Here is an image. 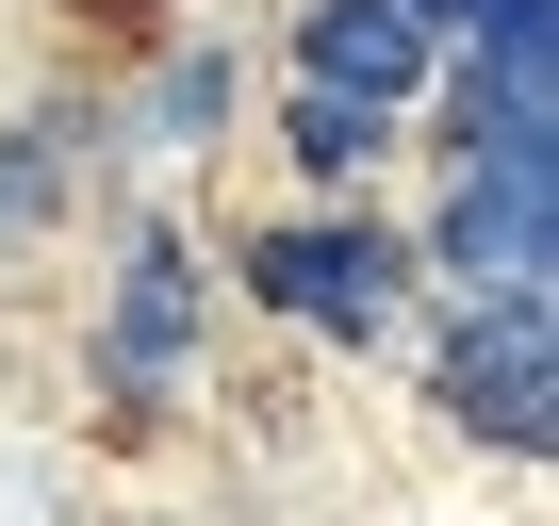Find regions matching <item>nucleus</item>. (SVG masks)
I'll return each instance as SVG.
<instances>
[{"mask_svg":"<svg viewBox=\"0 0 559 526\" xmlns=\"http://www.w3.org/2000/svg\"><path fill=\"white\" fill-rule=\"evenodd\" d=\"M181 313H198V263H181V247L148 230V247H132V297H116V379H165Z\"/></svg>","mask_w":559,"mask_h":526,"instance_id":"obj_5","label":"nucleus"},{"mask_svg":"<svg viewBox=\"0 0 559 526\" xmlns=\"http://www.w3.org/2000/svg\"><path fill=\"white\" fill-rule=\"evenodd\" d=\"M444 411L493 428V444H543L559 428V362H543V297H477L461 346H444Z\"/></svg>","mask_w":559,"mask_h":526,"instance_id":"obj_3","label":"nucleus"},{"mask_svg":"<svg viewBox=\"0 0 559 526\" xmlns=\"http://www.w3.org/2000/svg\"><path fill=\"white\" fill-rule=\"evenodd\" d=\"M247 280L297 313V330H346V346H362V330L395 313V280H412V263H395V230H362V214L330 230V214H313V230H263V247H247Z\"/></svg>","mask_w":559,"mask_h":526,"instance_id":"obj_1","label":"nucleus"},{"mask_svg":"<svg viewBox=\"0 0 559 526\" xmlns=\"http://www.w3.org/2000/svg\"><path fill=\"white\" fill-rule=\"evenodd\" d=\"M444 263L477 297H543V263H559V165H461L444 181Z\"/></svg>","mask_w":559,"mask_h":526,"instance_id":"obj_2","label":"nucleus"},{"mask_svg":"<svg viewBox=\"0 0 559 526\" xmlns=\"http://www.w3.org/2000/svg\"><path fill=\"white\" fill-rule=\"evenodd\" d=\"M297 165H313V181L379 165V116H346V99H297Z\"/></svg>","mask_w":559,"mask_h":526,"instance_id":"obj_6","label":"nucleus"},{"mask_svg":"<svg viewBox=\"0 0 559 526\" xmlns=\"http://www.w3.org/2000/svg\"><path fill=\"white\" fill-rule=\"evenodd\" d=\"M395 17H412V34H477V50H493V34H543L559 0H395Z\"/></svg>","mask_w":559,"mask_h":526,"instance_id":"obj_7","label":"nucleus"},{"mask_svg":"<svg viewBox=\"0 0 559 526\" xmlns=\"http://www.w3.org/2000/svg\"><path fill=\"white\" fill-rule=\"evenodd\" d=\"M297 67H313V99H346V116H395V99L428 83V34L395 17V0H313V17H297Z\"/></svg>","mask_w":559,"mask_h":526,"instance_id":"obj_4","label":"nucleus"}]
</instances>
